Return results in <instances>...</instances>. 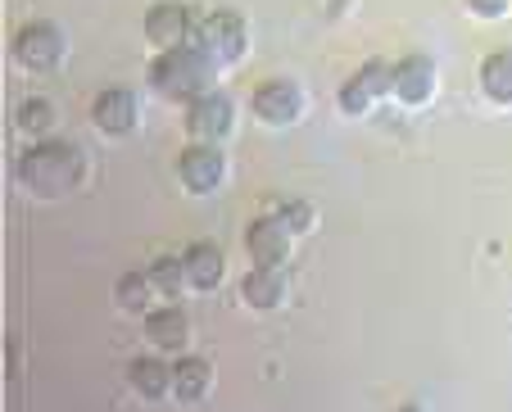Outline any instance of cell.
Instances as JSON below:
<instances>
[{
  "instance_id": "cell-1",
  "label": "cell",
  "mask_w": 512,
  "mask_h": 412,
  "mask_svg": "<svg viewBox=\"0 0 512 412\" xmlns=\"http://www.w3.org/2000/svg\"><path fill=\"white\" fill-rule=\"evenodd\" d=\"M19 177L37 195H64L82 177V154L68 141H37L19 154Z\"/></svg>"
},
{
  "instance_id": "cell-2",
  "label": "cell",
  "mask_w": 512,
  "mask_h": 412,
  "mask_svg": "<svg viewBox=\"0 0 512 412\" xmlns=\"http://www.w3.org/2000/svg\"><path fill=\"white\" fill-rule=\"evenodd\" d=\"M213 59H204L195 46H177L150 64V87L168 100H200L213 87Z\"/></svg>"
},
{
  "instance_id": "cell-3",
  "label": "cell",
  "mask_w": 512,
  "mask_h": 412,
  "mask_svg": "<svg viewBox=\"0 0 512 412\" xmlns=\"http://www.w3.org/2000/svg\"><path fill=\"white\" fill-rule=\"evenodd\" d=\"M245 46H250V28H245L241 14L213 10L195 23V50H200L204 59H213V64H232V59H241Z\"/></svg>"
},
{
  "instance_id": "cell-4",
  "label": "cell",
  "mask_w": 512,
  "mask_h": 412,
  "mask_svg": "<svg viewBox=\"0 0 512 412\" xmlns=\"http://www.w3.org/2000/svg\"><path fill=\"white\" fill-rule=\"evenodd\" d=\"M14 55L28 68H55L59 59H64V32L46 19L23 23V28L14 32Z\"/></svg>"
},
{
  "instance_id": "cell-5",
  "label": "cell",
  "mask_w": 512,
  "mask_h": 412,
  "mask_svg": "<svg viewBox=\"0 0 512 412\" xmlns=\"http://www.w3.org/2000/svg\"><path fill=\"white\" fill-rule=\"evenodd\" d=\"M232 123H236V105L223 96V91H209V96L191 100V109H186V127H191V136H200V141L227 136Z\"/></svg>"
},
{
  "instance_id": "cell-6",
  "label": "cell",
  "mask_w": 512,
  "mask_h": 412,
  "mask_svg": "<svg viewBox=\"0 0 512 412\" xmlns=\"http://www.w3.org/2000/svg\"><path fill=\"white\" fill-rule=\"evenodd\" d=\"M390 77H395V68L381 64V59H368V64L358 68L345 87H340V109H349V114H363L372 100L390 91Z\"/></svg>"
},
{
  "instance_id": "cell-7",
  "label": "cell",
  "mask_w": 512,
  "mask_h": 412,
  "mask_svg": "<svg viewBox=\"0 0 512 412\" xmlns=\"http://www.w3.org/2000/svg\"><path fill=\"white\" fill-rule=\"evenodd\" d=\"M300 109H304V96L290 77H272V82H263V87L254 91V114H259L263 123H290Z\"/></svg>"
},
{
  "instance_id": "cell-8",
  "label": "cell",
  "mask_w": 512,
  "mask_h": 412,
  "mask_svg": "<svg viewBox=\"0 0 512 412\" xmlns=\"http://www.w3.org/2000/svg\"><path fill=\"white\" fill-rule=\"evenodd\" d=\"M390 91H395L404 105H422V100H431V91H435V64L426 55H404L395 64Z\"/></svg>"
},
{
  "instance_id": "cell-9",
  "label": "cell",
  "mask_w": 512,
  "mask_h": 412,
  "mask_svg": "<svg viewBox=\"0 0 512 412\" xmlns=\"http://www.w3.org/2000/svg\"><path fill=\"white\" fill-rule=\"evenodd\" d=\"M145 37L164 50H177L191 37V14L182 5H173V0H164V5H155V10L145 14Z\"/></svg>"
},
{
  "instance_id": "cell-10",
  "label": "cell",
  "mask_w": 512,
  "mask_h": 412,
  "mask_svg": "<svg viewBox=\"0 0 512 412\" xmlns=\"http://www.w3.org/2000/svg\"><path fill=\"white\" fill-rule=\"evenodd\" d=\"M177 173H182V182L191 191H213V186L223 182V154L213 150V145H191L177 159Z\"/></svg>"
},
{
  "instance_id": "cell-11",
  "label": "cell",
  "mask_w": 512,
  "mask_h": 412,
  "mask_svg": "<svg viewBox=\"0 0 512 412\" xmlns=\"http://www.w3.org/2000/svg\"><path fill=\"white\" fill-rule=\"evenodd\" d=\"M245 245H250V259H254V268H277V263L286 259L290 231L281 227L277 218H259L250 231H245Z\"/></svg>"
},
{
  "instance_id": "cell-12",
  "label": "cell",
  "mask_w": 512,
  "mask_h": 412,
  "mask_svg": "<svg viewBox=\"0 0 512 412\" xmlns=\"http://www.w3.org/2000/svg\"><path fill=\"white\" fill-rule=\"evenodd\" d=\"M91 118H96L105 132H132L136 127V96L123 87H109L96 96V105H91Z\"/></svg>"
},
{
  "instance_id": "cell-13",
  "label": "cell",
  "mask_w": 512,
  "mask_h": 412,
  "mask_svg": "<svg viewBox=\"0 0 512 412\" xmlns=\"http://www.w3.org/2000/svg\"><path fill=\"white\" fill-rule=\"evenodd\" d=\"M182 268H186V286L213 290L218 281H223V250L209 245V240H195L191 250L182 254Z\"/></svg>"
},
{
  "instance_id": "cell-14",
  "label": "cell",
  "mask_w": 512,
  "mask_h": 412,
  "mask_svg": "<svg viewBox=\"0 0 512 412\" xmlns=\"http://www.w3.org/2000/svg\"><path fill=\"white\" fill-rule=\"evenodd\" d=\"M145 336L155 340L159 349H182L191 326H186V313L182 308H159V313L145 317Z\"/></svg>"
},
{
  "instance_id": "cell-15",
  "label": "cell",
  "mask_w": 512,
  "mask_h": 412,
  "mask_svg": "<svg viewBox=\"0 0 512 412\" xmlns=\"http://www.w3.org/2000/svg\"><path fill=\"white\" fill-rule=\"evenodd\" d=\"M127 376H132L136 394H145V399H164L173 390V367L159 363V358H132Z\"/></svg>"
},
{
  "instance_id": "cell-16",
  "label": "cell",
  "mask_w": 512,
  "mask_h": 412,
  "mask_svg": "<svg viewBox=\"0 0 512 412\" xmlns=\"http://www.w3.org/2000/svg\"><path fill=\"white\" fill-rule=\"evenodd\" d=\"M481 87L490 100L499 105H512V50H494L481 64Z\"/></svg>"
},
{
  "instance_id": "cell-17",
  "label": "cell",
  "mask_w": 512,
  "mask_h": 412,
  "mask_svg": "<svg viewBox=\"0 0 512 412\" xmlns=\"http://www.w3.org/2000/svg\"><path fill=\"white\" fill-rule=\"evenodd\" d=\"M209 381H213V367L204 363V358H182V363L173 367V390H177L182 403L200 399V394L209 390Z\"/></svg>"
},
{
  "instance_id": "cell-18",
  "label": "cell",
  "mask_w": 512,
  "mask_h": 412,
  "mask_svg": "<svg viewBox=\"0 0 512 412\" xmlns=\"http://www.w3.org/2000/svg\"><path fill=\"white\" fill-rule=\"evenodd\" d=\"M241 295H245V304H254V308L281 304V277H277V268H254V272H245Z\"/></svg>"
},
{
  "instance_id": "cell-19",
  "label": "cell",
  "mask_w": 512,
  "mask_h": 412,
  "mask_svg": "<svg viewBox=\"0 0 512 412\" xmlns=\"http://www.w3.org/2000/svg\"><path fill=\"white\" fill-rule=\"evenodd\" d=\"M150 290H155L150 272H127V277L118 281V304H123L127 313H141V308L150 304Z\"/></svg>"
},
{
  "instance_id": "cell-20",
  "label": "cell",
  "mask_w": 512,
  "mask_h": 412,
  "mask_svg": "<svg viewBox=\"0 0 512 412\" xmlns=\"http://www.w3.org/2000/svg\"><path fill=\"white\" fill-rule=\"evenodd\" d=\"M14 123L23 127V132H46L50 123H55V105H50V100H23L19 105V114H14Z\"/></svg>"
},
{
  "instance_id": "cell-21",
  "label": "cell",
  "mask_w": 512,
  "mask_h": 412,
  "mask_svg": "<svg viewBox=\"0 0 512 412\" xmlns=\"http://www.w3.org/2000/svg\"><path fill=\"white\" fill-rule=\"evenodd\" d=\"M150 281H155V290H164V295H177V290L186 286L182 259H159V263H150Z\"/></svg>"
},
{
  "instance_id": "cell-22",
  "label": "cell",
  "mask_w": 512,
  "mask_h": 412,
  "mask_svg": "<svg viewBox=\"0 0 512 412\" xmlns=\"http://www.w3.org/2000/svg\"><path fill=\"white\" fill-rule=\"evenodd\" d=\"M272 218H277L281 227H286L290 236H295V231H304V227H309V222H313V209H309V204H304V200H281Z\"/></svg>"
},
{
  "instance_id": "cell-23",
  "label": "cell",
  "mask_w": 512,
  "mask_h": 412,
  "mask_svg": "<svg viewBox=\"0 0 512 412\" xmlns=\"http://www.w3.org/2000/svg\"><path fill=\"white\" fill-rule=\"evenodd\" d=\"M472 10L485 14V19H499V14L508 10V0H472Z\"/></svg>"
},
{
  "instance_id": "cell-24",
  "label": "cell",
  "mask_w": 512,
  "mask_h": 412,
  "mask_svg": "<svg viewBox=\"0 0 512 412\" xmlns=\"http://www.w3.org/2000/svg\"><path fill=\"white\" fill-rule=\"evenodd\" d=\"M404 412H417V408H404Z\"/></svg>"
}]
</instances>
